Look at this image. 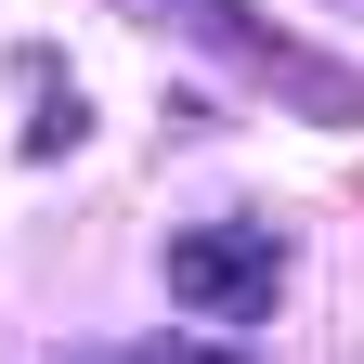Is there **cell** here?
Masks as SVG:
<instances>
[{
    "mask_svg": "<svg viewBox=\"0 0 364 364\" xmlns=\"http://www.w3.org/2000/svg\"><path fill=\"white\" fill-rule=\"evenodd\" d=\"M169 299L196 312V326H273L287 235H273V221H196V235H169Z\"/></svg>",
    "mask_w": 364,
    "mask_h": 364,
    "instance_id": "1",
    "label": "cell"
},
{
    "mask_svg": "<svg viewBox=\"0 0 364 364\" xmlns=\"http://www.w3.org/2000/svg\"><path fill=\"white\" fill-rule=\"evenodd\" d=\"M65 364H169V351H65Z\"/></svg>",
    "mask_w": 364,
    "mask_h": 364,
    "instance_id": "3",
    "label": "cell"
},
{
    "mask_svg": "<svg viewBox=\"0 0 364 364\" xmlns=\"http://www.w3.org/2000/svg\"><path fill=\"white\" fill-rule=\"evenodd\" d=\"M169 364H247V351H221V338H169Z\"/></svg>",
    "mask_w": 364,
    "mask_h": 364,
    "instance_id": "2",
    "label": "cell"
}]
</instances>
